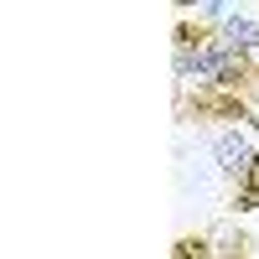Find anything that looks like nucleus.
I'll return each instance as SVG.
<instances>
[{"label":"nucleus","mask_w":259,"mask_h":259,"mask_svg":"<svg viewBox=\"0 0 259 259\" xmlns=\"http://www.w3.org/2000/svg\"><path fill=\"white\" fill-rule=\"evenodd\" d=\"M212 161L228 187V207L233 212H254L259 207V140L249 124H223L212 135Z\"/></svg>","instance_id":"f257e3e1"},{"label":"nucleus","mask_w":259,"mask_h":259,"mask_svg":"<svg viewBox=\"0 0 259 259\" xmlns=\"http://www.w3.org/2000/svg\"><path fill=\"white\" fill-rule=\"evenodd\" d=\"M218 31H223V41L239 57H254L259 62V16H249V11H228L223 21H218Z\"/></svg>","instance_id":"f03ea898"},{"label":"nucleus","mask_w":259,"mask_h":259,"mask_svg":"<svg viewBox=\"0 0 259 259\" xmlns=\"http://www.w3.org/2000/svg\"><path fill=\"white\" fill-rule=\"evenodd\" d=\"M171 259H218V233H212V228H187V233H177Z\"/></svg>","instance_id":"7ed1b4c3"}]
</instances>
